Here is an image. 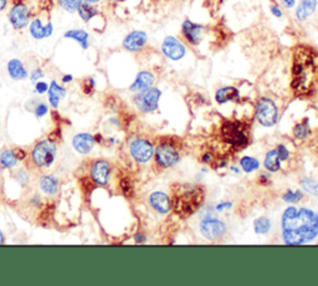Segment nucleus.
I'll list each match as a JSON object with an SVG mask.
<instances>
[{
    "mask_svg": "<svg viewBox=\"0 0 318 286\" xmlns=\"http://www.w3.org/2000/svg\"><path fill=\"white\" fill-rule=\"evenodd\" d=\"M291 89L298 97H309L318 85V54L313 49L300 45L292 54Z\"/></svg>",
    "mask_w": 318,
    "mask_h": 286,
    "instance_id": "f257e3e1",
    "label": "nucleus"
},
{
    "mask_svg": "<svg viewBox=\"0 0 318 286\" xmlns=\"http://www.w3.org/2000/svg\"><path fill=\"white\" fill-rule=\"evenodd\" d=\"M318 234V214L316 212L291 207L282 215V235L286 244H303Z\"/></svg>",
    "mask_w": 318,
    "mask_h": 286,
    "instance_id": "f03ea898",
    "label": "nucleus"
},
{
    "mask_svg": "<svg viewBox=\"0 0 318 286\" xmlns=\"http://www.w3.org/2000/svg\"><path fill=\"white\" fill-rule=\"evenodd\" d=\"M205 200V189L193 183H178L172 188L170 207L181 219H188L195 214Z\"/></svg>",
    "mask_w": 318,
    "mask_h": 286,
    "instance_id": "7ed1b4c3",
    "label": "nucleus"
},
{
    "mask_svg": "<svg viewBox=\"0 0 318 286\" xmlns=\"http://www.w3.org/2000/svg\"><path fill=\"white\" fill-rule=\"evenodd\" d=\"M219 141L228 152L241 151L250 142V126L239 120H226L219 130Z\"/></svg>",
    "mask_w": 318,
    "mask_h": 286,
    "instance_id": "20e7f679",
    "label": "nucleus"
},
{
    "mask_svg": "<svg viewBox=\"0 0 318 286\" xmlns=\"http://www.w3.org/2000/svg\"><path fill=\"white\" fill-rule=\"evenodd\" d=\"M180 142L177 138L163 137L156 148V163L160 168H169L177 164L180 158Z\"/></svg>",
    "mask_w": 318,
    "mask_h": 286,
    "instance_id": "39448f33",
    "label": "nucleus"
},
{
    "mask_svg": "<svg viewBox=\"0 0 318 286\" xmlns=\"http://www.w3.org/2000/svg\"><path fill=\"white\" fill-rule=\"evenodd\" d=\"M56 144L51 140L40 141L31 152V159L39 168H49L55 161Z\"/></svg>",
    "mask_w": 318,
    "mask_h": 286,
    "instance_id": "423d86ee",
    "label": "nucleus"
},
{
    "mask_svg": "<svg viewBox=\"0 0 318 286\" xmlns=\"http://www.w3.org/2000/svg\"><path fill=\"white\" fill-rule=\"evenodd\" d=\"M256 117L259 122L265 127H271L277 122L279 109L276 103L267 97H261L256 103Z\"/></svg>",
    "mask_w": 318,
    "mask_h": 286,
    "instance_id": "0eeeda50",
    "label": "nucleus"
},
{
    "mask_svg": "<svg viewBox=\"0 0 318 286\" xmlns=\"http://www.w3.org/2000/svg\"><path fill=\"white\" fill-rule=\"evenodd\" d=\"M30 8L25 4L24 2H15L13 7L10 8L8 19L9 23L15 30H23V29L28 28L30 24Z\"/></svg>",
    "mask_w": 318,
    "mask_h": 286,
    "instance_id": "6e6552de",
    "label": "nucleus"
},
{
    "mask_svg": "<svg viewBox=\"0 0 318 286\" xmlns=\"http://www.w3.org/2000/svg\"><path fill=\"white\" fill-rule=\"evenodd\" d=\"M162 96V91L157 87H149V89L140 91L133 97V102L142 112H152L158 107L159 98Z\"/></svg>",
    "mask_w": 318,
    "mask_h": 286,
    "instance_id": "1a4fd4ad",
    "label": "nucleus"
},
{
    "mask_svg": "<svg viewBox=\"0 0 318 286\" xmlns=\"http://www.w3.org/2000/svg\"><path fill=\"white\" fill-rule=\"evenodd\" d=\"M200 232L207 239L218 240L226 233V224L213 216H207L200 224Z\"/></svg>",
    "mask_w": 318,
    "mask_h": 286,
    "instance_id": "9d476101",
    "label": "nucleus"
},
{
    "mask_svg": "<svg viewBox=\"0 0 318 286\" xmlns=\"http://www.w3.org/2000/svg\"><path fill=\"white\" fill-rule=\"evenodd\" d=\"M205 26L203 24H198L192 21L190 19H186L181 24V35L186 40V42L193 46H197L202 42L204 37Z\"/></svg>",
    "mask_w": 318,
    "mask_h": 286,
    "instance_id": "9b49d317",
    "label": "nucleus"
},
{
    "mask_svg": "<svg viewBox=\"0 0 318 286\" xmlns=\"http://www.w3.org/2000/svg\"><path fill=\"white\" fill-rule=\"evenodd\" d=\"M131 154L140 163H146L153 157V144L146 138H136L131 142Z\"/></svg>",
    "mask_w": 318,
    "mask_h": 286,
    "instance_id": "f8f14e48",
    "label": "nucleus"
},
{
    "mask_svg": "<svg viewBox=\"0 0 318 286\" xmlns=\"http://www.w3.org/2000/svg\"><path fill=\"white\" fill-rule=\"evenodd\" d=\"M162 52L169 60L179 61L185 56L186 49L177 37L167 36L162 42Z\"/></svg>",
    "mask_w": 318,
    "mask_h": 286,
    "instance_id": "ddd939ff",
    "label": "nucleus"
},
{
    "mask_svg": "<svg viewBox=\"0 0 318 286\" xmlns=\"http://www.w3.org/2000/svg\"><path fill=\"white\" fill-rule=\"evenodd\" d=\"M91 178L97 186H106L111 176V164L105 159H97L91 165Z\"/></svg>",
    "mask_w": 318,
    "mask_h": 286,
    "instance_id": "4468645a",
    "label": "nucleus"
},
{
    "mask_svg": "<svg viewBox=\"0 0 318 286\" xmlns=\"http://www.w3.org/2000/svg\"><path fill=\"white\" fill-rule=\"evenodd\" d=\"M147 33L142 30L131 31L123 39V47L130 52H138L147 45Z\"/></svg>",
    "mask_w": 318,
    "mask_h": 286,
    "instance_id": "2eb2a0df",
    "label": "nucleus"
},
{
    "mask_svg": "<svg viewBox=\"0 0 318 286\" xmlns=\"http://www.w3.org/2000/svg\"><path fill=\"white\" fill-rule=\"evenodd\" d=\"M29 31H30V35L35 40H44L46 37H50L53 33V25L51 21H47L46 24H44L40 18H35L34 20H31V23L29 24Z\"/></svg>",
    "mask_w": 318,
    "mask_h": 286,
    "instance_id": "dca6fc26",
    "label": "nucleus"
},
{
    "mask_svg": "<svg viewBox=\"0 0 318 286\" xmlns=\"http://www.w3.org/2000/svg\"><path fill=\"white\" fill-rule=\"evenodd\" d=\"M95 137L90 133H79L72 140V147L80 154H89L95 147Z\"/></svg>",
    "mask_w": 318,
    "mask_h": 286,
    "instance_id": "f3484780",
    "label": "nucleus"
},
{
    "mask_svg": "<svg viewBox=\"0 0 318 286\" xmlns=\"http://www.w3.org/2000/svg\"><path fill=\"white\" fill-rule=\"evenodd\" d=\"M154 81H156V76H154L153 72L141 71L138 72L133 84L130 86V90L132 92H140V91L147 90L153 86Z\"/></svg>",
    "mask_w": 318,
    "mask_h": 286,
    "instance_id": "a211bd4d",
    "label": "nucleus"
},
{
    "mask_svg": "<svg viewBox=\"0 0 318 286\" xmlns=\"http://www.w3.org/2000/svg\"><path fill=\"white\" fill-rule=\"evenodd\" d=\"M7 70L10 79L14 81H24L29 77V71L24 66L23 61L19 59H10L7 65Z\"/></svg>",
    "mask_w": 318,
    "mask_h": 286,
    "instance_id": "6ab92c4d",
    "label": "nucleus"
},
{
    "mask_svg": "<svg viewBox=\"0 0 318 286\" xmlns=\"http://www.w3.org/2000/svg\"><path fill=\"white\" fill-rule=\"evenodd\" d=\"M68 91L63 86H61L57 81L52 80L51 84L49 85V90H47V96H49V103L53 108H57L61 101L66 97Z\"/></svg>",
    "mask_w": 318,
    "mask_h": 286,
    "instance_id": "aec40b11",
    "label": "nucleus"
},
{
    "mask_svg": "<svg viewBox=\"0 0 318 286\" xmlns=\"http://www.w3.org/2000/svg\"><path fill=\"white\" fill-rule=\"evenodd\" d=\"M149 203L153 207V209H156L160 214H165V213H168L172 209V207H170V198L167 194L162 193V192L152 193L151 197H149Z\"/></svg>",
    "mask_w": 318,
    "mask_h": 286,
    "instance_id": "412c9836",
    "label": "nucleus"
},
{
    "mask_svg": "<svg viewBox=\"0 0 318 286\" xmlns=\"http://www.w3.org/2000/svg\"><path fill=\"white\" fill-rule=\"evenodd\" d=\"M317 0H301L300 4L296 8V18L298 21L307 20L317 10Z\"/></svg>",
    "mask_w": 318,
    "mask_h": 286,
    "instance_id": "4be33fe9",
    "label": "nucleus"
},
{
    "mask_svg": "<svg viewBox=\"0 0 318 286\" xmlns=\"http://www.w3.org/2000/svg\"><path fill=\"white\" fill-rule=\"evenodd\" d=\"M39 186L40 189L46 196H56L58 193V189H60V181L53 175L44 176V177L40 179Z\"/></svg>",
    "mask_w": 318,
    "mask_h": 286,
    "instance_id": "5701e85b",
    "label": "nucleus"
},
{
    "mask_svg": "<svg viewBox=\"0 0 318 286\" xmlns=\"http://www.w3.org/2000/svg\"><path fill=\"white\" fill-rule=\"evenodd\" d=\"M63 37L76 41L84 50H87L90 47V34L84 29H71L63 34Z\"/></svg>",
    "mask_w": 318,
    "mask_h": 286,
    "instance_id": "b1692460",
    "label": "nucleus"
},
{
    "mask_svg": "<svg viewBox=\"0 0 318 286\" xmlns=\"http://www.w3.org/2000/svg\"><path fill=\"white\" fill-rule=\"evenodd\" d=\"M240 97V92L236 87L234 86H225L221 87L216 91L215 93V100L218 103H225L229 102V101H236L239 100Z\"/></svg>",
    "mask_w": 318,
    "mask_h": 286,
    "instance_id": "393cba45",
    "label": "nucleus"
},
{
    "mask_svg": "<svg viewBox=\"0 0 318 286\" xmlns=\"http://www.w3.org/2000/svg\"><path fill=\"white\" fill-rule=\"evenodd\" d=\"M77 13H79L80 18H81L82 21H85V23H90L93 18H96L100 14L98 10L96 9L92 4H89V3L85 2L81 3V5H80L79 9H77Z\"/></svg>",
    "mask_w": 318,
    "mask_h": 286,
    "instance_id": "a878e982",
    "label": "nucleus"
},
{
    "mask_svg": "<svg viewBox=\"0 0 318 286\" xmlns=\"http://www.w3.org/2000/svg\"><path fill=\"white\" fill-rule=\"evenodd\" d=\"M18 157L13 149H5L0 153V164L4 168H13L18 164Z\"/></svg>",
    "mask_w": 318,
    "mask_h": 286,
    "instance_id": "bb28decb",
    "label": "nucleus"
},
{
    "mask_svg": "<svg viewBox=\"0 0 318 286\" xmlns=\"http://www.w3.org/2000/svg\"><path fill=\"white\" fill-rule=\"evenodd\" d=\"M280 157L279 153H277V149H274V151H270L269 153L266 154V159H265V167L266 169H269L270 172H277L280 169Z\"/></svg>",
    "mask_w": 318,
    "mask_h": 286,
    "instance_id": "cd10ccee",
    "label": "nucleus"
},
{
    "mask_svg": "<svg viewBox=\"0 0 318 286\" xmlns=\"http://www.w3.org/2000/svg\"><path fill=\"white\" fill-rule=\"evenodd\" d=\"M58 5L68 13H76L79 7L81 5L82 0H57Z\"/></svg>",
    "mask_w": 318,
    "mask_h": 286,
    "instance_id": "c85d7f7f",
    "label": "nucleus"
},
{
    "mask_svg": "<svg viewBox=\"0 0 318 286\" xmlns=\"http://www.w3.org/2000/svg\"><path fill=\"white\" fill-rule=\"evenodd\" d=\"M240 164H241L242 169L245 170V172L250 173V172H253V170H256L259 168V161L256 158H252V157H244V158H241V161H240Z\"/></svg>",
    "mask_w": 318,
    "mask_h": 286,
    "instance_id": "c756f323",
    "label": "nucleus"
},
{
    "mask_svg": "<svg viewBox=\"0 0 318 286\" xmlns=\"http://www.w3.org/2000/svg\"><path fill=\"white\" fill-rule=\"evenodd\" d=\"M253 228H255V232L258 234H266L270 231V228H271V223H270L269 219L263 216V218L256 219L255 223H253Z\"/></svg>",
    "mask_w": 318,
    "mask_h": 286,
    "instance_id": "7c9ffc66",
    "label": "nucleus"
},
{
    "mask_svg": "<svg viewBox=\"0 0 318 286\" xmlns=\"http://www.w3.org/2000/svg\"><path fill=\"white\" fill-rule=\"evenodd\" d=\"M308 133H309V127H308V121H307V120L304 122L298 124L295 128H293V135H295L297 138L307 137Z\"/></svg>",
    "mask_w": 318,
    "mask_h": 286,
    "instance_id": "2f4dec72",
    "label": "nucleus"
},
{
    "mask_svg": "<svg viewBox=\"0 0 318 286\" xmlns=\"http://www.w3.org/2000/svg\"><path fill=\"white\" fill-rule=\"evenodd\" d=\"M301 186L303 187L304 191L308 192L309 194L318 196V183L316 181H312V179L306 178L301 182Z\"/></svg>",
    "mask_w": 318,
    "mask_h": 286,
    "instance_id": "473e14b6",
    "label": "nucleus"
},
{
    "mask_svg": "<svg viewBox=\"0 0 318 286\" xmlns=\"http://www.w3.org/2000/svg\"><path fill=\"white\" fill-rule=\"evenodd\" d=\"M302 197L303 196H302V193L300 191H296V192L288 191L287 193L283 196V199H285L286 202H288V203H297L302 199Z\"/></svg>",
    "mask_w": 318,
    "mask_h": 286,
    "instance_id": "72a5a7b5",
    "label": "nucleus"
},
{
    "mask_svg": "<svg viewBox=\"0 0 318 286\" xmlns=\"http://www.w3.org/2000/svg\"><path fill=\"white\" fill-rule=\"evenodd\" d=\"M95 86L96 81L93 77H87V79L84 80V82H82V90H84V92L86 93V95H91V93L93 92V90H95Z\"/></svg>",
    "mask_w": 318,
    "mask_h": 286,
    "instance_id": "f704fd0d",
    "label": "nucleus"
},
{
    "mask_svg": "<svg viewBox=\"0 0 318 286\" xmlns=\"http://www.w3.org/2000/svg\"><path fill=\"white\" fill-rule=\"evenodd\" d=\"M49 113V107H47V105L45 102H39L36 103L35 108H34V115L37 117V119H41V117H44L45 115Z\"/></svg>",
    "mask_w": 318,
    "mask_h": 286,
    "instance_id": "c9c22d12",
    "label": "nucleus"
},
{
    "mask_svg": "<svg viewBox=\"0 0 318 286\" xmlns=\"http://www.w3.org/2000/svg\"><path fill=\"white\" fill-rule=\"evenodd\" d=\"M121 189L122 192L125 194L127 197H131L133 193V187H132V183L130 182V179L124 178L121 181Z\"/></svg>",
    "mask_w": 318,
    "mask_h": 286,
    "instance_id": "e433bc0d",
    "label": "nucleus"
},
{
    "mask_svg": "<svg viewBox=\"0 0 318 286\" xmlns=\"http://www.w3.org/2000/svg\"><path fill=\"white\" fill-rule=\"evenodd\" d=\"M35 92L37 93V95H44V93L47 92V90H49V84L45 81H37L35 82Z\"/></svg>",
    "mask_w": 318,
    "mask_h": 286,
    "instance_id": "4c0bfd02",
    "label": "nucleus"
},
{
    "mask_svg": "<svg viewBox=\"0 0 318 286\" xmlns=\"http://www.w3.org/2000/svg\"><path fill=\"white\" fill-rule=\"evenodd\" d=\"M17 179L20 186L25 187L29 183V175L24 169H19L17 172Z\"/></svg>",
    "mask_w": 318,
    "mask_h": 286,
    "instance_id": "58836bf2",
    "label": "nucleus"
},
{
    "mask_svg": "<svg viewBox=\"0 0 318 286\" xmlns=\"http://www.w3.org/2000/svg\"><path fill=\"white\" fill-rule=\"evenodd\" d=\"M42 77H44V71H42V69L37 68V69H35V70L31 71V74H30V81L35 84V82L40 81V80H41Z\"/></svg>",
    "mask_w": 318,
    "mask_h": 286,
    "instance_id": "ea45409f",
    "label": "nucleus"
},
{
    "mask_svg": "<svg viewBox=\"0 0 318 286\" xmlns=\"http://www.w3.org/2000/svg\"><path fill=\"white\" fill-rule=\"evenodd\" d=\"M270 12H271V14L274 15L275 18H282V10L277 4L270 5Z\"/></svg>",
    "mask_w": 318,
    "mask_h": 286,
    "instance_id": "a19ab883",
    "label": "nucleus"
},
{
    "mask_svg": "<svg viewBox=\"0 0 318 286\" xmlns=\"http://www.w3.org/2000/svg\"><path fill=\"white\" fill-rule=\"evenodd\" d=\"M277 153H279V157H280V159H281V161H286V159L288 158V151H287V148H286L285 146H279L277 147Z\"/></svg>",
    "mask_w": 318,
    "mask_h": 286,
    "instance_id": "79ce46f5",
    "label": "nucleus"
},
{
    "mask_svg": "<svg viewBox=\"0 0 318 286\" xmlns=\"http://www.w3.org/2000/svg\"><path fill=\"white\" fill-rule=\"evenodd\" d=\"M285 9H293L296 7V0H280Z\"/></svg>",
    "mask_w": 318,
    "mask_h": 286,
    "instance_id": "37998d69",
    "label": "nucleus"
},
{
    "mask_svg": "<svg viewBox=\"0 0 318 286\" xmlns=\"http://www.w3.org/2000/svg\"><path fill=\"white\" fill-rule=\"evenodd\" d=\"M72 80H74V76H72L71 74H66L61 77V82H62V84H70Z\"/></svg>",
    "mask_w": 318,
    "mask_h": 286,
    "instance_id": "c03bdc74",
    "label": "nucleus"
},
{
    "mask_svg": "<svg viewBox=\"0 0 318 286\" xmlns=\"http://www.w3.org/2000/svg\"><path fill=\"white\" fill-rule=\"evenodd\" d=\"M30 203L34 207H40V204H41V198H40V196H34L31 198Z\"/></svg>",
    "mask_w": 318,
    "mask_h": 286,
    "instance_id": "a18cd8bd",
    "label": "nucleus"
},
{
    "mask_svg": "<svg viewBox=\"0 0 318 286\" xmlns=\"http://www.w3.org/2000/svg\"><path fill=\"white\" fill-rule=\"evenodd\" d=\"M15 153H17L18 159H20V161L25 159L26 153H25V151H24V149H17V151H15Z\"/></svg>",
    "mask_w": 318,
    "mask_h": 286,
    "instance_id": "49530a36",
    "label": "nucleus"
},
{
    "mask_svg": "<svg viewBox=\"0 0 318 286\" xmlns=\"http://www.w3.org/2000/svg\"><path fill=\"white\" fill-rule=\"evenodd\" d=\"M8 7V0H0V13L4 12Z\"/></svg>",
    "mask_w": 318,
    "mask_h": 286,
    "instance_id": "de8ad7c7",
    "label": "nucleus"
},
{
    "mask_svg": "<svg viewBox=\"0 0 318 286\" xmlns=\"http://www.w3.org/2000/svg\"><path fill=\"white\" fill-rule=\"evenodd\" d=\"M82 2H85V3H89V4H92V5H95V4H97V3H100L101 0H82Z\"/></svg>",
    "mask_w": 318,
    "mask_h": 286,
    "instance_id": "09e8293b",
    "label": "nucleus"
},
{
    "mask_svg": "<svg viewBox=\"0 0 318 286\" xmlns=\"http://www.w3.org/2000/svg\"><path fill=\"white\" fill-rule=\"evenodd\" d=\"M5 243V238H4V234H3V232L0 231V245L4 244Z\"/></svg>",
    "mask_w": 318,
    "mask_h": 286,
    "instance_id": "8fccbe9b",
    "label": "nucleus"
},
{
    "mask_svg": "<svg viewBox=\"0 0 318 286\" xmlns=\"http://www.w3.org/2000/svg\"><path fill=\"white\" fill-rule=\"evenodd\" d=\"M112 3H117V4H118V3H124L125 0H111Z\"/></svg>",
    "mask_w": 318,
    "mask_h": 286,
    "instance_id": "3c124183",
    "label": "nucleus"
},
{
    "mask_svg": "<svg viewBox=\"0 0 318 286\" xmlns=\"http://www.w3.org/2000/svg\"><path fill=\"white\" fill-rule=\"evenodd\" d=\"M317 2H318V0H317Z\"/></svg>",
    "mask_w": 318,
    "mask_h": 286,
    "instance_id": "603ef678",
    "label": "nucleus"
}]
</instances>
